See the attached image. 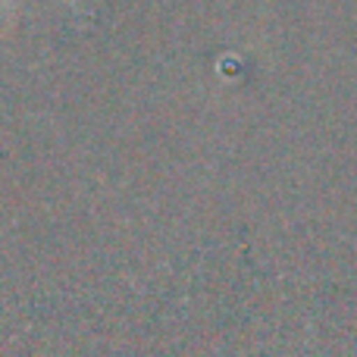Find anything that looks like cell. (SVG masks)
<instances>
[{"instance_id":"obj_1","label":"cell","mask_w":357,"mask_h":357,"mask_svg":"<svg viewBox=\"0 0 357 357\" xmlns=\"http://www.w3.org/2000/svg\"><path fill=\"white\" fill-rule=\"evenodd\" d=\"M63 3H73V0H63Z\"/></svg>"}]
</instances>
